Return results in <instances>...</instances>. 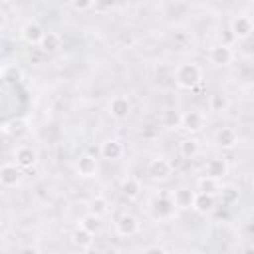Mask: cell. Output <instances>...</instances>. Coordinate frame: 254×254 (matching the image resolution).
<instances>
[{"mask_svg":"<svg viewBox=\"0 0 254 254\" xmlns=\"http://www.w3.org/2000/svg\"><path fill=\"white\" fill-rule=\"evenodd\" d=\"M89 212H93L97 216H105L109 212V200L105 196H93L89 200Z\"/></svg>","mask_w":254,"mask_h":254,"instance_id":"25","label":"cell"},{"mask_svg":"<svg viewBox=\"0 0 254 254\" xmlns=\"http://www.w3.org/2000/svg\"><path fill=\"white\" fill-rule=\"evenodd\" d=\"M14 159H16V165L20 169H34L38 165V151L32 147V145H20L16 151H14Z\"/></svg>","mask_w":254,"mask_h":254,"instance_id":"6","label":"cell"},{"mask_svg":"<svg viewBox=\"0 0 254 254\" xmlns=\"http://www.w3.org/2000/svg\"><path fill=\"white\" fill-rule=\"evenodd\" d=\"M252 20L250 16H234L230 22V32L236 40H248L252 36Z\"/></svg>","mask_w":254,"mask_h":254,"instance_id":"10","label":"cell"},{"mask_svg":"<svg viewBox=\"0 0 254 254\" xmlns=\"http://www.w3.org/2000/svg\"><path fill=\"white\" fill-rule=\"evenodd\" d=\"M44 28H42V24L40 22H36V20H30V22H26L24 26H22V40L26 42V44H40V40H42V36H44Z\"/></svg>","mask_w":254,"mask_h":254,"instance_id":"13","label":"cell"},{"mask_svg":"<svg viewBox=\"0 0 254 254\" xmlns=\"http://www.w3.org/2000/svg\"><path fill=\"white\" fill-rule=\"evenodd\" d=\"M6 2H10V0H6Z\"/></svg>","mask_w":254,"mask_h":254,"instance_id":"31","label":"cell"},{"mask_svg":"<svg viewBox=\"0 0 254 254\" xmlns=\"http://www.w3.org/2000/svg\"><path fill=\"white\" fill-rule=\"evenodd\" d=\"M194 194H196V190H190V189H187V187L177 189V190L171 194L175 208H179V210H189V208H192Z\"/></svg>","mask_w":254,"mask_h":254,"instance_id":"12","label":"cell"},{"mask_svg":"<svg viewBox=\"0 0 254 254\" xmlns=\"http://www.w3.org/2000/svg\"><path fill=\"white\" fill-rule=\"evenodd\" d=\"M220 189V181L212 179V177H206L202 175L198 181H196V190L198 192H210V194H216Z\"/></svg>","mask_w":254,"mask_h":254,"instance_id":"22","label":"cell"},{"mask_svg":"<svg viewBox=\"0 0 254 254\" xmlns=\"http://www.w3.org/2000/svg\"><path fill=\"white\" fill-rule=\"evenodd\" d=\"M79 226H83L85 230H89L91 234H97L101 230V216L93 214V212H87L81 220H79Z\"/></svg>","mask_w":254,"mask_h":254,"instance_id":"24","label":"cell"},{"mask_svg":"<svg viewBox=\"0 0 254 254\" xmlns=\"http://www.w3.org/2000/svg\"><path fill=\"white\" fill-rule=\"evenodd\" d=\"M119 190H121V194H123L125 198L135 200V198H139V194H141V183H139V179H135V177H125V179L121 181Z\"/></svg>","mask_w":254,"mask_h":254,"instance_id":"19","label":"cell"},{"mask_svg":"<svg viewBox=\"0 0 254 254\" xmlns=\"http://www.w3.org/2000/svg\"><path fill=\"white\" fill-rule=\"evenodd\" d=\"M228 105H230V101H228V97H226L224 93H212V95L208 97V109L214 111V113L226 111Z\"/></svg>","mask_w":254,"mask_h":254,"instance_id":"23","label":"cell"},{"mask_svg":"<svg viewBox=\"0 0 254 254\" xmlns=\"http://www.w3.org/2000/svg\"><path fill=\"white\" fill-rule=\"evenodd\" d=\"M151 210H153V216L155 218H169L173 212H175V204H173V198L169 192H161L153 198L151 202Z\"/></svg>","mask_w":254,"mask_h":254,"instance_id":"5","label":"cell"},{"mask_svg":"<svg viewBox=\"0 0 254 254\" xmlns=\"http://www.w3.org/2000/svg\"><path fill=\"white\" fill-rule=\"evenodd\" d=\"M139 220L137 216H133L131 212H123L117 220H115V230L119 236H133L139 232Z\"/></svg>","mask_w":254,"mask_h":254,"instance_id":"9","label":"cell"},{"mask_svg":"<svg viewBox=\"0 0 254 254\" xmlns=\"http://www.w3.org/2000/svg\"><path fill=\"white\" fill-rule=\"evenodd\" d=\"M75 171L79 177L83 179H91L97 175V159L91 157V155H81L77 161H75Z\"/></svg>","mask_w":254,"mask_h":254,"instance_id":"14","label":"cell"},{"mask_svg":"<svg viewBox=\"0 0 254 254\" xmlns=\"http://www.w3.org/2000/svg\"><path fill=\"white\" fill-rule=\"evenodd\" d=\"M208 60H210V64L216 65V67H226V65H230L232 60H234V50H232L228 44H216V46L210 48Z\"/></svg>","mask_w":254,"mask_h":254,"instance_id":"3","label":"cell"},{"mask_svg":"<svg viewBox=\"0 0 254 254\" xmlns=\"http://www.w3.org/2000/svg\"><path fill=\"white\" fill-rule=\"evenodd\" d=\"M4 26H6V14H4L2 10H0V30H2Z\"/></svg>","mask_w":254,"mask_h":254,"instance_id":"30","label":"cell"},{"mask_svg":"<svg viewBox=\"0 0 254 254\" xmlns=\"http://www.w3.org/2000/svg\"><path fill=\"white\" fill-rule=\"evenodd\" d=\"M46 54H54L62 48V36L58 32H44L40 44H38Z\"/></svg>","mask_w":254,"mask_h":254,"instance_id":"20","label":"cell"},{"mask_svg":"<svg viewBox=\"0 0 254 254\" xmlns=\"http://www.w3.org/2000/svg\"><path fill=\"white\" fill-rule=\"evenodd\" d=\"M171 171H173V165H171L165 157H155V159H151L149 165H147V175H149L151 179H155V181H165V179H169Z\"/></svg>","mask_w":254,"mask_h":254,"instance_id":"8","label":"cell"},{"mask_svg":"<svg viewBox=\"0 0 254 254\" xmlns=\"http://www.w3.org/2000/svg\"><path fill=\"white\" fill-rule=\"evenodd\" d=\"M216 143L220 149H234L238 145V133L234 127H222L216 133Z\"/></svg>","mask_w":254,"mask_h":254,"instance_id":"17","label":"cell"},{"mask_svg":"<svg viewBox=\"0 0 254 254\" xmlns=\"http://www.w3.org/2000/svg\"><path fill=\"white\" fill-rule=\"evenodd\" d=\"M143 252H147V254H151V252H169V248H165V246H159V244H155V246H147Z\"/></svg>","mask_w":254,"mask_h":254,"instance_id":"29","label":"cell"},{"mask_svg":"<svg viewBox=\"0 0 254 254\" xmlns=\"http://www.w3.org/2000/svg\"><path fill=\"white\" fill-rule=\"evenodd\" d=\"M93 236H95V234H91V232L85 230L83 226H77V228L71 232L69 240H71V244H73L75 248L87 250V248H91V244H93Z\"/></svg>","mask_w":254,"mask_h":254,"instance_id":"18","label":"cell"},{"mask_svg":"<svg viewBox=\"0 0 254 254\" xmlns=\"http://www.w3.org/2000/svg\"><path fill=\"white\" fill-rule=\"evenodd\" d=\"M99 153H101V157H103L105 161H117V159L123 157L125 147H123V143H121L119 139H105V141L101 143Z\"/></svg>","mask_w":254,"mask_h":254,"instance_id":"11","label":"cell"},{"mask_svg":"<svg viewBox=\"0 0 254 254\" xmlns=\"http://www.w3.org/2000/svg\"><path fill=\"white\" fill-rule=\"evenodd\" d=\"M204 175L206 177H212L216 181L224 179L228 175V163L220 157H214V159H208L206 165H204Z\"/></svg>","mask_w":254,"mask_h":254,"instance_id":"15","label":"cell"},{"mask_svg":"<svg viewBox=\"0 0 254 254\" xmlns=\"http://www.w3.org/2000/svg\"><path fill=\"white\" fill-rule=\"evenodd\" d=\"M69 4H71L73 10H77V12H85V10H91V8H93L95 0H69Z\"/></svg>","mask_w":254,"mask_h":254,"instance_id":"28","label":"cell"},{"mask_svg":"<svg viewBox=\"0 0 254 254\" xmlns=\"http://www.w3.org/2000/svg\"><path fill=\"white\" fill-rule=\"evenodd\" d=\"M107 113H109L115 121L127 119L129 113H131V101H129V97H125V95H115V97H111V101H109V105H107Z\"/></svg>","mask_w":254,"mask_h":254,"instance_id":"4","label":"cell"},{"mask_svg":"<svg viewBox=\"0 0 254 254\" xmlns=\"http://www.w3.org/2000/svg\"><path fill=\"white\" fill-rule=\"evenodd\" d=\"M161 121L167 129H179L181 127V113H177L175 109H167V111H163Z\"/></svg>","mask_w":254,"mask_h":254,"instance_id":"27","label":"cell"},{"mask_svg":"<svg viewBox=\"0 0 254 254\" xmlns=\"http://www.w3.org/2000/svg\"><path fill=\"white\" fill-rule=\"evenodd\" d=\"M206 125V117L202 111L198 109H190V111H185L181 113V127L189 133V135H194V133H200Z\"/></svg>","mask_w":254,"mask_h":254,"instance_id":"2","label":"cell"},{"mask_svg":"<svg viewBox=\"0 0 254 254\" xmlns=\"http://www.w3.org/2000/svg\"><path fill=\"white\" fill-rule=\"evenodd\" d=\"M216 194H220L222 204H234V202H238V196H240L238 189H234L232 185H228V187H220Z\"/></svg>","mask_w":254,"mask_h":254,"instance_id":"26","label":"cell"},{"mask_svg":"<svg viewBox=\"0 0 254 254\" xmlns=\"http://www.w3.org/2000/svg\"><path fill=\"white\" fill-rule=\"evenodd\" d=\"M192 208H194L198 214H210V212L216 208V198H214V194H210V192H196V194H194Z\"/></svg>","mask_w":254,"mask_h":254,"instance_id":"16","label":"cell"},{"mask_svg":"<svg viewBox=\"0 0 254 254\" xmlns=\"http://www.w3.org/2000/svg\"><path fill=\"white\" fill-rule=\"evenodd\" d=\"M22 181V169L16 163H4L0 165V185L6 189L18 187Z\"/></svg>","mask_w":254,"mask_h":254,"instance_id":"7","label":"cell"},{"mask_svg":"<svg viewBox=\"0 0 254 254\" xmlns=\"http://www.w3.org/2000/svg\"><path fill=\"white\" fill-rule=\"evenodd\" d=\"M179 151L185 159H194L198 153H200V143L198 139L194 137H185L181 143H179Z\"/></svg>","mask_w":254,"mask_h":254,"instance_id":"21","label":"cell"},{"mask_svg":"<svg viewBox=\"0 0 254 254\" xmlns=\"http://www.w3.org/2000/svg\"><path fill=\"white\" fill-rule=\"evenodd\" d=\"M202 81V69L198 64H192V62H185L181 65H177L175 69V83L181 87V89H194L198 83Z\"/></svg>","mask_w":254,"mask_h":254,"instance_id":"1","label":"cell"}]
</instances>
